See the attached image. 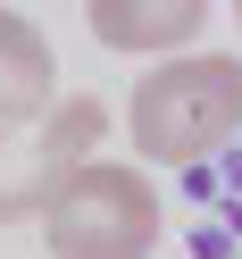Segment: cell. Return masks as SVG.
Listing matches in <instances>:
<instances>
[{
  "instance_id": "7a4b0ae2",
  "label": "cell",
  "mask_w": 242,
  "mask_h": 259,
  "mask_svg": "<svg viewBox=\"0 0 242 259\" xmlns=\"http://www.w3.org/2000/svg\"><path fill=\"white\" fill-rule=\"evenodd\" d=\"M42 242L51 259H151L159 242V184L151 167L125 159H84L42 209Z\"/></svg>"
},
{
  "instance_id": "6da1fadb",
  "label": "cell",
  "mask_w": 242,
  "mask_h": 259,
  "mask_svg": "<svg viewBox=\"0 0 242 259\" xmlns=\"http://www.w3.org/2000/svg\"><path fill=\"white\" fill-rule=\"evenodd\" d=\"M142 167H201L242 134V59L234 51H167L125 101Z\"/></svg>"
},
{
  "instance_id": "3957f363",
  "label": "cell",
  "mask_w": 242,
  "mask_h": 259,
  "mask_svg": "<svg viewBox=\"0 0 242 259\" xmlns=\"http://www.w3.org/2000/svg\"><path fill=\"white\" fill-rule=\"evenodd\" d=\"M101 142H109V109L92 92H67L25 125H0V226H34L59 201V184L84 159H101Z\"/></svg>"
},
{
  "instance_id": "8992f818",
  "label": "cell",
  "mask_w": 242,
  "mask_h": 259,
  "mask_svg": "<svg viewBox=\"0 0 242 259\" xmlns=\"http://www.w3.org/2000/svg\"><path fill=\"white\" fill-rule=\"evenodd\" d=\"M234 17H242V0H234Z\"/></svg>"
},
{
  "instance_id": "277c9868",
  "label": "cell",
  "mask_w": 242,
  "mask_h": 259,
  "mask_svg": "<svg viewBox=\"0 0 242 259\" xmlns=\"http://www.w3.org/2000/svg\"><path fill=\"white\" fill-rule=\"evenodd\" d=\"M84 25L101 51L125 59H167L209 25V0H84Z\"/></svg>"
},
{
  "instance_id": "5b68a950",
  "label": "cell",
  "mask_w": 242,
  "mask_h": 259,
  "mask_svg": "<svg viewBox=\"0 0 242 259\" xmlns=\"http://www.w3.org/2000/svg\"><path fill=\"white\" fill-rule=\"evenodd\" d=\"M59 101V51L34 17L0 9V125H25Z\"/></svg>"
}]
</instances>
